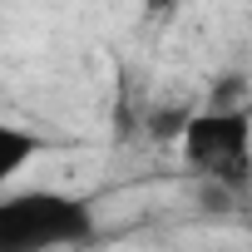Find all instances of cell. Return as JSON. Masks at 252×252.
<instances>
[{
  "instance_id": "obj_1",
  "label": "cell",
  "mask_w": 252,
  "mask_h": 252,
  "mask_svg": "<svg viewBox=\"0 0 252 252\" xmlns=\"http://www.w3.org/2000/svg\"><path fill=\"white\" fill-rule=\"evenodd\" d=\"M94 237L89 198L60 188H25L0 198V252H69Z\"/></svg>"
},
{
  "instance_id": "obj_2",
  "label": "cell",
  "mask_w": 252,
  "mask_h": 252,
  "mask_svg": "<svg viewBox=\"0 0 252 252\" xmlns=\"http://www.w3.org/2000/svg\"><path fill=\"white\" fill-rule=\"evenodd\" d=\"M183 163L203 178L237 188L252 178V114L247 109H198L188 114V129L178 139Z\"/></svg>"
},
{
  "instance_id": "obj_3",
  "label": "cell",
  "mask_w": 252,
  "mask_h": 252,
  "mask_svg": "<svg viewBox=\"0 0 252 252\" xmlns=\"http://www.w3.org/2000/svg\"><path fill=\"white\" fill-rule=\"evenodd\" d=\"M40 134H30V129H20V124H5L0 129V183H15L25 168H30V158H40Z\"/></svg>"
},
{
  "instance_id": "obj_4",
  "label": "cell",
  "mask_w": 252,
  "mask_h": 252,
  "mask_svg": "<svg viewBox=\"0 0 252 252\" xmlns=\"http://www.w3.org/2000/svg\"><path fill=\"white\" fill-rule=\"evenodd\" d=\"M149 5H168V0H149Z\"/></svg>"
}]
</instances>
